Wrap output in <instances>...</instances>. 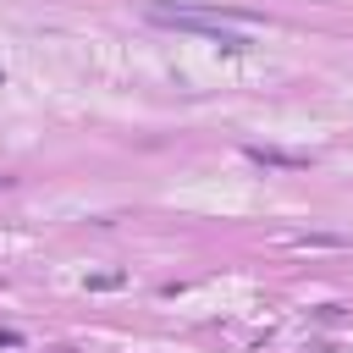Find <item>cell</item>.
<instances>
[{
	"label": "cell",
	"instance_id": "6da1fadb",
	"mask_svg": "<svg viewBox=\"0 0 353 353\" xmlns=\"http://www.w3.org/2000/svg\"><path fill=\"white\" fill-rule=\"evenodd\" d=\"M243 154L259 160V165H281V171H303L309 165V154H287V149H265V143H248Z\"/></svg>",
	"mask_w": 353,
	"mask_h": 353
}]
</instances>
